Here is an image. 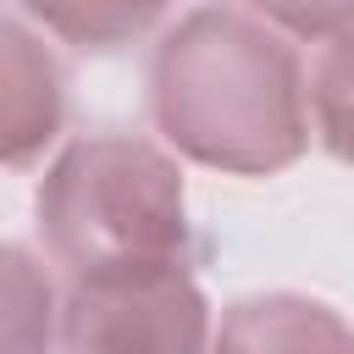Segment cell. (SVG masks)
<instances>
[{
  "instance_id": "5b68a950",
  "label": "cell",
  "mask_w": 354,
  "mask_h": 354,
  "mask_svg": "<svg viewBox=\"0 0 354 354\" xmlns=\"http://www.w3.org/2000/svg\"><path fill=\"white\" fill-rule=\"evenodd\" d=\"M205 354H354V332L337 304L293 288H260L227 299L210 315Z\"/></svg>"
},
{
  "instance_id": "8992f818",
  "label": "cell",
  "mask_w": 354,
  "mask_h": 354,
  "mask_svg": "<svg viewBox=\"0 0 354 354\" xmlns=\"http://www.w3.org/2000/svg\"><path fill=\"white\" fill-rule=\"evenodd\" d=\"M61 282L44 254L0 238V354H55Z\"/></svg>"
},
{
  "instance_id": "7a4b0ae2",
  "label": "cell",
  "mask_w": 354,
  "mask_h": 354,
  "mask_svg": "<svg viewBox=\"0 0 354 354\" xmlns=\"http://www.w3.org/2000/svg\"><path fill=\"white\" fill-rule=\"evenodd\" d=\"M33 232L61 288L194 271L183 160L138 133L61 138L33 188Z\"/></svg>"
},
{
  "instance_id": "9c48e42d",
  "label": "cell",
  "mask_w": 354,
  "mask_h": 354,
  "mask_svg": "<svg viewBox=\"0 0 354 354\" xmlns=\"http://www.w3.org/2000/svg\"><path fill=\"white\" fill-rule=\"evenodd\" d=\"M232 6H243L249 17L271 22L282 39L310 44V50L348 39V11H354V0H232Z\"/></svg>"
},
{
  "instance_id": "277c9868",
  "label": "cell",
  "mask_w": 354,
  "mask_h": 354,
  "mask_svg": "<svg viewBox=\"0 0 354 354\" xmlns=\"http://www.w3.org/2000/svg\"><path fill=\"white\" fill-rule=\"evenodd\" d=\"M66 133V66L55 44L0 17V171L39 166Z\"/></svg>"
},
{
  "instance_id": "ba28073f",
  "label": "cell",
  "mask_w": 354,
  "mask_h": 354,
  "mask_svg": "<svg viewBox=\"0 0 354 354\" xmlns=\"http://www.w3.org/2000/svg\"><path fill=\"white\" fill-rule=\"evenodd\" d=\"M321 55L304 66V100H310V138L326 144V155H343V83H348V39L315 44Z\"/></svg>"
},
{
  "instance_id": "52a82bcc",
  "label": "cell",
  "mask_w": 354,
  "mask_h": 354,
  "mask_svg": "<svg viewBox=\"0 0 354 354\" xmlns=\"http://www.w3.org/2000/svg\"><path fill=\"white\" fill-rule=\"evenodd\" d=\"M22 11L39 22L44 39L105 55L160 28L177 11V0H22Z\"/></svg>"
},
{
  "instance_id": "3957f363",
  "label": "cell",
  "mask_w": 354,
  "mask_h": 354,
  "mask_svg": "<svg viewBox=\"0 0 354 354\" xmlns=\"http://www.w3.org/2000/svg\"><path fill=\"white\" fill-rule=\"evenodd\" d=\"M210 315L194 271L61 288L55 354H205Z\"/></svg>"
},
{
  "instance_id": "6da1fadb",
  "label": "cell",
  "mask_w": 354,
  "mask_h": 354,
  "mask_svg": "<svg viewBox=\"0 0 354 354\" xmlns=\"http://www.w3.org/2000/svg\"><path fill=\"white\" fill-rule=\"evenodd\" d=\"M144 88L155 144L221 177H282L315 144L299 44L232 0H199L166 22Z\"/></svg>"
}]
</instances>
